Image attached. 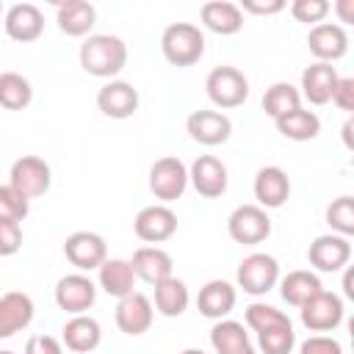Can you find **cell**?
<instances>
[{
  "mask_svg": "<svg viewBox=\"0 0 354 354\" xmlns=\"http://www.w3.org/2000/svg\"><path fill=\"white\" fill-rule=\"evenodd\" d=\"M127 64V47L119 36H88L80 44V66L97 77H113Z\"/></svg>",
  "mask_w": 354,
  "mask_h": 354,
  "instance_id": "6da1fadb",
  "label": "cell"
},
{
  "mask_svg": "<svg viewBox=\"0 0 354 354\" xmlns=\"http://www.w3.org/2000/svg\"><path fill=\"white\" fill-rule=\"evenodd\" d=\"M160 50L171 66H191L205 53V36L196 25L174 22L160 36Z\"/></svg>",
  "mask_w": 354,
  "mask_h": 354,
  "instance_id": "7a4b0ae2",
  "label": "cell"
},
{
  "mask_svg": "<svg viewBox=\"0 0 354 354\" xmlns=\"http://www.w3.org/2000/svg\"><path fill=\"white\" fill-rule=\"evenodd\" d=\"M205 88H207L210 102L218 108H238L249 97V80L235 66H216L207 75Z\"/></svg>",
  "mask_w": 354,
  "mask_h": 354,
  "instance_id": "3957f363",
  "label": "cell"
},
{
  "mask_svg": "<svg viewBox=\"0 0 354 354\" xmlns=\"http://www.w3.org/2000/svg\"><path fill=\"white\" fill-rule=\"evenodd\" d=\"M185 185H188V169H185V163L180 158L166 155V158L152 163V169H149V188H152V194L158 199L174 202V199L183 196Z\"/></svg>",
  "mask_w": 354,
  "mask_h": 354,
  "instance_id": "277c9868",
  "label": "cell"
},
{
  "mask_svg": "<svg viewBox=\"0 0 354 354\" xmlns=\"http://www.w3.org/2000/svg\"><path fill=\"white\" fill-rule=\"evenodd\" d=\"M227 230H230V238L235 243H263L268 235H271V218L266 216L263 207L257 205H241L230 221H227Z\"/></svg>",
  "mask_w": 354,
  "mask_h": 354,
  "instance_id": "5b68a950",
  "label": "cell"
},
{
  "mask_svg": "<svg viewBox=\"0 0 354 354\" xmlns=\"http://www.w3.org/2000/svg\"><path fill=\"white\" fill-rule=\"evenodd\" d=\"M277 277H279V266L271 254H249L238 266V285L252 296L268 293L277 285Z\"/></svg>",
  "mask_w": 354,
  "mask_h": 354,
  "instance_id": "8992f818",
  "label": "cell"
},
{
  "mask_svg": "<svg viewBox=\"0 0 354 354\" xmlns=\"http://www.w3.org/2000/svg\"><path fill=\"white\" fill-rule=\"evenodd\" d=\"M343 321V301L329 290H318L301 304V324L310 332H329Z\"/></svg>",
  "mask_w": 354,
  "mask_h": 354,
  "instance_id": "52a82bcc",
  "label": "cell"
},
{
  "mask_svg": "<svg viewBox=\"0 0 354 354\" xmlns=\"http://www.w3.org/2000/svg\"><path fill=\"white\" fill-rule=\"evenodd\" d=\"M14 191H19L25 199L41 196L50 188V166L36 158V155H25L11 166V183Z\"/></svg>",
  "mask_w": 354,
  "mask_h": 354,
  "instance_id": "ba28073f",
  "label": "cell"
},
{
  "mask_svg": "<svg viewBox=\"0 0 354 354\" xmlns=\"http://www.w3.org/2000/svg\"><path fill=\"white\" fill-rule=\"evenodd\" d=\"M133 230H136V238L138 241H144V243H160V241H166V238L174 235L177 216L166 205H152V207H144L136 216Z\"/></svg>",
  "mask_w": 354,
  "mask_h": 354,
  "instance_id": "9c48e42d",
  "label": "cell"
},
{
  "mask_svg": "<svg viewBox=\"0 0 354 354\" xmlns=\"http://www.w3.org/2000/svg\"><path fill=\"white\" fill-rule=\"evenodd\" d=\"M64 254L80 271H91V268H100L105 263L108 249L97 232H72L64 243Z\"/></svg>",
  "mask_w": 354,
  "mask_h": 354,
  "instance_id": "30bf717a",
  "label": "cell"
},
{
  "mask_svg": "<svg viewBox=\"0 0 354 354\" xmlns=\"http://www.w3.org/2000/svg\"><path fill=\"white\" fill-rule=\"evenodd\" d=\"M185 127H188V136L205 147H218L232 133V122L218 111H194Z\"/></svg>",
  "mask_w": 354,
  "mask_h": 354,
  "instance_id": "8fae6325",
  "label": "cell"
},
{
  "mask_svg": "<svg viewBox=\"0 0 354 354\" xmlns=\"http://www.w3.org/2000/svg\"><path fill=\"white\" fill-rule=\"evenodd\" d=\"M116 326L130 337L144 335L152 326V301L144 293H136V290L130 296L119 299V304H116Z\"/></svg>",
  "mask_w": 354,
  "mask_h": 354,
  "instance_id": "7c38bea8",
  "label": "cell"
},
{
  "mask_svg": "<svg viewBox=\"0 0 354 354\" xmlns=\"http://www.w3.org/2000/svg\"><path fill=\"white\" fill-rule=\"evenodd\" d=\"M94 282L83 274H69V277H61L58 285H55V301L61 310L66 313H86L91 304H94Z\"/></svg>",
  "mask_w": 354,
  "mask_h": 354,
  "instance_id": "4fadbf2b",
  "label": "cell"
},
{
  "mask_svg": "<svg viewBox=\"0 0 354 354\" xmlns=\"http://www.w3.org/2000/svg\"><path fill=\"white\" fill-rule=\"evenodd\" d=\"M97 108L111 119H127L138 111V91L124 80H113L100 88Z\"/></svg>",
  "mask_w": 354,
  "mask_h": 354,
  "instance_id": "5bb4252c",
  "label": "cell"
},
{
  "mask_svg": "<svg viewBox=\"0 0 354 354\" xmlns=\"http://www.w3.org/2000/svg\"><path fill=\"white\" fill-rule=\"evenodd\" d=\"M188 177H191L194 188L207 199H216V196H221L227 191V166L213 155L196 158L191 171H188Z\"/></svg>",
  "mask_w": 354,
  "mask_h": 354,
  "instance_id": "9a60e30c",
  "label": "cell"
},
{
  "mask_svg": "<svg viewBox=\"0 0 354 354\" xmlns=\"http://www.w3.org/2000/svg\"><path fill=\"white\" fill-rule=\"evenodd\" d=\"M307 257L318 271H340L351 257V246L343 235H321L310 243Z\"/></svg>",
  "mask_w": 354,
  "mask_h": 354,
  "instance_id": "2e32d148",
  "label": "cell"
},
{
  "mask_svg": "<svg viewBox=\"0 0 354 354\" xmlns=\"http://www.w3.org/2000/svg\"><path fill=\"white\" fill-rule=\"evenodd\" d=\"M44 30V14L33 3H17L6 14V33L14 41H36Z\"/></svg>",
  "mask_w": 354,
  "mask_h": 354,
  "instance_id": "e0dca14e",
  "label": "cell"
},
{
  "mask_svg": "<svg viewBox=\"0 0 354 354\" xmlns=\"http://www.w3.org/2000/svg\"><path fill=\"white\" fill-rule=\"evenodd\" d=\"M33 318V301L28 293L8 290L0 296V337H11L19 329H25Z\"/></svg>",
  "mask_w": 354,
  "mask_h": 354,
  "instance_id": "ac0fdd59",
  "label": "cell"
},
{
  "mask_svg": "<svg viewBox=\"0 0 354 354\" xmlns=\"http://www.w3.org/2000/svg\"><path fill=\"white\" fill-rule=\"evenodd\" d=\"M307 47L315 58H321V64L326 61H337L346 55L348 47V36L340 25H315L307 36Z\"/></svg>",
  "mask_w": 354,
  "mask_h": 354,
  "instance_id": "d6986e66",
  "label": "cell"
},
{
  "mask_svg": "<svg viewBox=\"0 0 354 354\" xmlns=\"http://www.w3.org/2000/svg\"><path fill=\"white\" fill-rule=\"evenodd\" d=\"M254 196L263 207H282L290 196V180L279 166H266L254 177Z\"/></svg>",
  "mask_w": 354,
  "mask_h": 354,
  "instance_id": "ffe728a7",
  "label": "cell"
},
{
  "mask_svg": "<svg viewBox=\"0 0 354 354\" xmlns=\"http://www.w3.org/2000/svg\"><path fill=\"white\" fill-rule=\"evenodd\" d=\"M337 86V72L332 64H313L304 69L301 75V88H304V97L313 102V105H326L332 100V91Z\"/></svg>",
  "mask_w": 354,
  "mask_h": 354,
  "instance_id": "44dd1931",
  "label": "cell"
},
{
  "mask_svg": "<svg viewBox=\"0 0 354 354\" xmlns=\"http://www.w3.org/2000/svg\"><path fill=\"white\" fill-rule=\"evenodd\" d=\"M133 274L149 285H158L163 282L166 277H171V257L163 252V249H155V246H141L136 254H133V263H130Z\"/></svg>",
  "mask_w": 354,
  "mask_h": 354,
  "instance_id": "7402d4cb",
  "label": "cell"
},
{
  "mask_svg": "<svg viewBox=\"0 0 354 354\" xmlns=\"http://www.w3.org/2000/svg\"><path fill=\"white\" fill-rule=\"evenodd\" d=\"M202 22L221 36H232L243 28V11L227 0H210L202 6Z\"/></svg>",
  "mask_w": 354,
  "mask_h": 354,
  "instance_id": "603a6c76",
  "label": "cell"
},
{
  "mask_svg": "<svg viewBox=\"0 0 354 354\" xmlns=\"http://www.w3.org/2000/svg\"><path fill=\"white\" fill-rule=\"evenodd\" d=\"M196 307L205 318H224L235 307V288L224 279H213L199 290Z\"/></svg>",
  "mask_w": 354,
  "mask_h": 354,
  "instance_id": "cb8c5ba5",
  "label": "cell"
},
{
  "mask_svg": "<svg viewBox=\"0 0 354 354\" xmlns=\"http://www.w3.org/2000/svg\"><path fill=\"white\" fill-rule=\"evenodd\" d=\"M97 22V11L86 0H66L58 6V28L66 36H86Z\"/></svg>",
  "mask_w": 354,
  "mask_h": 354,
  "instance_id": "d4e9b609",
  "label": "cell"
},
{
  "mask_svg": "<svg viewBox=\"0 0 354 354\" xmlns=\"http://www.w3.org/2000/svg\"><path fill=\"white\" fill-rule=\"evenodd\" d=\"M100 324L88 315H77L64 326V346L75 354H88L100 346Z\"/></svg>",
  "mask_w": 354,
  "mask_h": 354,
  "instance_id": "484cf974",
  "label": "cell"
},
{
  "mask_svg": "<svg viewBox=\"0 0 354 354\" xmlns=\"http://www.w3.org/2000/svg\"><path fill=\"white\" fill-rule=\"evenodd\" d=\"M100 285L108 296H116V299H124L133 293V285H136V274L130 268V263L124 260H105L100 266Z\"/></svg>",
  "mask_w": 354,
  "mask_h": 354,
  "instance_id": "4316f807",
  "label": "cell"
},
{
  "mask_svg": "<svg viewBox=\"0 0 354 354\" xmlns=\"http://www.w3.org/2000/svg\"><path fill=\"white\" fill-rule=\"evenodd\" d=\"M155 307L166 315V318H177L185 313L188 307V288L183 279L177 277H166L163 282L155 285Z\"/></svg>",
  "mask_w": 354,
  "mask_h": 354,
  "instance_id": "83f0119b",
  "label": "cell"
},
{
  "mask_svg": "<svg viewBox=\"0 0 354 354\" xmlns=\"http://www.w3.org/2000/svg\"><path fill=\"white\" fill-rule=\"evenodd\" d=\"M301 108V94L290 86V83H274L266 94H263V111L277 122L293 111Z\"/></svg>",
  "mask_w": 354,
  "mask_h": 354,
  "instance_id": "f1b7e54d",
  "label": "cell"
},
{
  "mask_svg": "<svg viewBox=\"0 0 354 354\" xmlns=\"http://www.w3.org/2000/svg\"><path fill=\"white\" fill-rule=\"evenodd\" d=\"M277 130L290 141H310L321 133V119L313 111H293L282 119H277Z\"/></svg>",
  "mask_w": 354,
  "mask_h": 354,
  "instance_id": "f546056e",
  "label": "cell"
},
{
  "mask_svg": "<svg viewBox=\"0 0 354 354\" xmlns=\"http://www.w3.org/2000/svg\"><path fill=\"white\" fill-rule=\"evenodd\" d=\"M33 100L30 83L19 72H3L0 75V105L6 111H22Z\"/></svg>",
  "mask_w": 354,
  "mask_h": 354,
  "instance_id": "4dcf8cb0",
  "label": "cell"
},
{
  "mask_svg": "<svg viewBox=\"0 0 354 354\" xmlns=\"http://www.w3.org/2000/svg\"><path fill=\"white\" fill-rule=\"evenodd\" d=\"M321 288V279L310 271H290L285 279H282V299L293 307H301L307 299H313Z\"/></svg>",
  "mask_w": 354,
  "mask_h": 354,
  "instance_id": "1f68e13d",
  "label": "cell"
},
{
  "mask_svg": "<svg viewBox=\"0 0 354 354\" xmlns=\"http://www.w3.org/2000/svg\"><path fill=\"white\" fill-rule=\"evenodd\" d=\"M210 343L216 348V354H227L232 348H241L249 343L246 332H243V324L238 321H218L213 329H210Z\"/></svg>",
  "mask_w": 354,
  "mask_h": 354,
  "instance_id": "d6a6232c",
  "label": "cell"
},
{
  "mask_svg": "<svg viewBox=\"0 0 354 354\" xmlns=\"http://www.w3.org/2000/svg\"><path fill=\"white\" fill-rule=\"evenodd\" d=\"M257 340H260L263 354H290V348L296 343V332L290 324H282V326H271V329L257 332Z\"/></svg>",
  "mask_w": 354,
  "mask_h": 354,
  "instance_id": "836d02e7",
  "label": "cell"
},
{
  "mask_svg": "<svg viewBox=\"0 0 354 354\" xmlns=\"http://www.w3.org/2000/svg\"><path fill=\"white\" fill-rule=\"evenodd\" d=\"M326 224L340 235H354V199L340 196L326 207Z\"/></svg>",
  "mask_w": 354,
  "mask_h": 354,
  "instance_id": "e575fe53",
  "label": "cell"
},
{
  "mask_svg": "<svg viewBox=\"0 0 354 354\" xmlns=\"http://www.w3.org/2000/svg\"><path fill=\"white\" fill-rule=\"evenodd\" d=\"M30 210V202L11 185H0V221L19 224Z\"/></svg>",
  "mask_w": 354,
  "mask_h": 354,
  "instance_id": "d590c367",
  "label": "cell"
},
{
  "mask_svg": "<svg viewBox=\"0 0 354 354\" xmlns=\"http://www.w3.org/2000/svg\"><path fill=\"white\" fill-rule=\"evenodd\" d=\"M246 324L254 329V332H263V329H271V326H282V324H290L285 313H279L277 307L271 304H252L246 307Z\"/></svg>",
  "mask_w": 354,
  "mask_h": 354,
  "instance_id": "8d00e7d4",
  "label": "cell"
},
{
  "mask_svg": "<svg viewBox=\"0 0 354 354\" xmlns=\"http://www.w3.org/2000/svg\"><path fill=\"white\" fill-rule=\"evenodd\" d=\"M290 14L299 22H321L329 14V3L326 0H296L290 6Z\"/></svg>",
  "mask_w": 354,
  "mask_h": 354,
  "instance_id": "74e56055",
  "label": "cell"
},
{
  "mask_svg": "<svg viewBox=\"0 0 354 354\" xmlns=\"http://www.w3.org/2000/svg\"><path fill=\"white\" fill-rule=\"evenodd\" d=\"M22 249V230L19 224L0 221V257H11Z\"/></svg>",
  "mask_w": 354,
  "mask_h": 354,
  "instance_id": "f35d334b",
  "label": "cell"
},
{
  "mask_svg": "<svg viewBox=\"0 0 354 354\" xmlns=\"http://www.w3.org/2000/svg\"><path fill=\"white\" fill-rule=\"evenodd\" d=\"M332 102L340 111H354V77H337V86L332 91Z\"/></svg>",
  "mask_w": 354,
  "mask_h": 354,
  "instance_id": "ab89813d",
  "label": "cell"
},
{
  "mask_svg": "<svg viewBox=\"0 0 354 354\" xmlns=\"http://www.w3.org/2000/svg\"><path fill=\"white\" fill-rule=\"evenodd\" d=\"M301 354H343V348L332 337H310L301 343Z\"/></svg>",
  "mask_w": 354,
  "mask_h": 354,
  "instance_id": "60d3db41",
  "label": "cell"
},
{
  "mask_svg": "<svg viewBox=\"0 0 354 354\" xmlns=\"http://www.w3.org/2000/svg\"><path fill=\"white\" fill-rule=\"evenodd\" d=\"M25 354H61V343L50 335H33L25 346Z\"/></svg>",
  "mask_w": 354,
  "mask_h": 354,
  "instance_id": "b9f144b4",
  "label": "cell"
},
{
  "mask_svg": "<svg viewBox=\"0 0 354 354\" xmlns=\"http://www.w3.org/2000/svg\"><path fill=\"white\" fill-rule=\"evenodd\" d=\"M285 8L282 0H243V11L257 14V17H268V14H279Z\"/></svg>",
  "mask_w": 354,
  "mask_h": 354,
  "instance_id": "7bdbcfd3",
  "label": "cell"
},
{
  "mask_svg": "<svg viewBox=\"0 0 354 354\" xmlns=\"http://www.w3.org/2000/svg\"><path fill=\"white\" fill-rule=\"evenodd\" d=\"M351 3H354V0H340V3H337V11H340V19H343V22H354V17H351Z\"/></svg>",
  "mask_w": 354,
  "mask_h": 354,
  "instance_id": "ee69618b",
  "label": "cell"
},
{
  "mask_svg": "<svg viewBox=\"0 0 354 354\" xmlns=\"http://www.w3.org/2000/svg\"><path fill=\"white\" fill-rule=\"evenodd\" d=\"M351 130H354V122H346V124H343V141H346V147H354V141H351Z\"/></svg>",
  "mask_w": 354,
  "mask_h": 354,
  "instance_id": "f6af8a7d",
  "label": "cell"
},
{
  "mask_svg": "<svg viewBox=\"0 0 354 354\" xmlns=\"http://www.w3.org/2000/svg\"><path fill=\"white\" fill-rule=\"evenodd\" d=\"M227 354H257V351L252 348V343H246V346H241V348H232V351H227Z\"/></svg>",
  "mask_w": 354,
  "mask_h": 354,
  "instance_id": "bcb514c9",
  "label": "cell"
},
{
  "mask_svg": "<svg viewBox=\"0 0 354 354\" xmlns=\"http://www.w3.org/2000/svg\"><path fill=\"white\" fill-rule=\"evenodd\" d=\"M343 285H346V296H354V288H351V274H346Z\"/></svg>",
  "mask_w": 354,
  "mask_h": 354,
  "instance_id": "7dc6e473",
  "label": "cell"
},
{
  "mask_svg": "<svg viewBox=\"0 0 354 354\" xmlns=\"http://www.w3.org/2000/svg\"><path fill=\"white\" fill-rule=\"evenodd\" d=\"M183 354H205V351H199V348H185Z\"/></svg>",
  "mask_w": 354,
  "mask_h": 354,
  "instance_id": "c3c4849f",
  "label": "cell"
},
{
  "mask_svg": "<svg viewBox=\"0 0 354 354\" xmlns=\"http://www.w3.org/2000/svg\"><path fill=\"white\" fill-rule=\"evenodd\" d=\"M0 354H14V351H0Z\"/></svg>",
  "mask_w": 354,
  "mask_h": 354,
  "instance_id": "681fc988",
  "label": "cell"
},
{
  "mask_svg": "<svg viewBox=\"0 0 354 354\" xmlns=\"http://www.w3.org/2000/svg\"><path fill=\"white\" fill-rule=\"evenodd\" d=\"M0 14H3V6H0Z\"/></svg>",
  "mask_w": 354,
  "mask_h": 354,
  "instance_id": "f907efd6",
  "label": "cell"
}]
</instances>
